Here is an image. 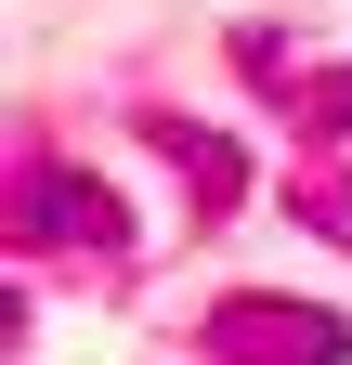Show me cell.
<instances>
[{
  "mask_svg": "<svg viewBox=\"0 0 352 365\" xmlns=\"http://www.w3.org/2000/svg\"><path fill=\"white\" fill-rule=\"evenodd\" d=\"M352 327L326 300H209V365H339Z\"/></svg>",
  "mask_w": 352,
  "mask_h": 365,
  "instance_id": "7a4b0ae2",
  "label": "cell"
},
{
  "mask_svg": "<svg viewBox=\"0 0 352 365\" xmlns=\"http://www.w3.org/2000/svg\"><path fill=\"white\" fill-rule=\"evenodd\" d=\"M300 209H314L326 235H352V182H326V196H300Z\"/></svg>",
  "mask_w": 352,
  "mask_h": 365,
  "instance_id": "5b68a950",
  "label": "cell"
},
{
  "mask_svg": "<svg viewBox=\"0 0 352 365\" xmlns=\"http://www.w3.org/2000/svg\"><path fill=\"white\" fill-rule=\"evenodd\" d=\"M14 235L39 261H130V209L105 196V170H78V157H39L14 182Z\"/></svg>",
  "mask_w": 352,
  "mask_h": 365,
  "instance_id": "6da1fadb",
  "label": "cell"
},
{
  "mask_svg": "<svg viewBox=\"0 0 352 365\" xmlns=\"http://www.w3.org/2000/svg\"><path fill=\"white\" fill-rule=\"evenodd\" d=\"M144 144L196 182V209H235V196H248V170H235V144H222V130H196V118H144Z\"/></svg>",
  "mask_w": 352,
  "mask_h": 365,
  "instance_id": "3957f363",
  "label": "cell"
},
{
  "mask_svg": "<svg viewBox=\"0 0 352 365\" xmlns=\"http://www.w3.org/2000/svg\"><path fill=\"white\" fill-rule=\"evenodd\" d=\"M274 91H287V118L314 130V144H352V66H314V78L274 66Z\"/></svg>",
  "mask_w": 352,
  "mask_h": 365,
  "instance_id": "277c9868",
  "label": "cell"
}]
</instances>
